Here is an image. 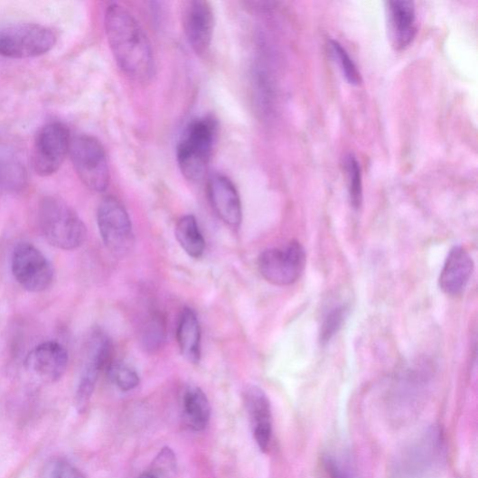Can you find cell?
Listing matches in <instances>:
<instances>
[{
	"instance_id": "7",
	"label": "cell",
	"mask_w": 478,
	"mask_h": 478,
	"mask_svg": "<svg viewBox=\"0 0 478 478\" xmlns=\"http://www.w3.org/2000/svg\"><path fill=\"white\" fill-rule=\"evenodd\" d=\"M112 343L108 333L99 327L89 333L84 351V361L75 395V407L83 413L89 406L101 371L112 361Z\"/></svg>"
},
{
	"instance_id": "28",
	"label": "cell",
	"mask_w": 478,
	"mask_h": 478,
	"mask_svg": "<svg viewBox=\"0 0 478 478\" xmlns=\"http://www.w3.org/2000/svg\"><path fill=\"white\" fill-rule=\"evenodd\" d=\"M51 478H86L72 464L60 460L53 464Z\"/></svg>"
},
{
	"instance_id": "3",
	"label": "cell",
	"mask_w": 478,
	"mask_h": 478,
	"mask_svg": "<svg viewBox=\"0 0 478 478\" xmlns=\"http://www.w3.org/2000/svg\"><path fill=\"white\" fill-rule=\"evenodd\" d=\"M217 135V123L211 117L194 119L185 128L177 148V160L183 175L191 182H201L207 172Z\"/></svg>"
},
{
	"instance_id": "8",
	"label": "cell",
	"mask_w": 478,
	"mask_h": 478,
	"mask_svg": "<svg viewBox=\"0 0 478 478\" xmlns=\"http://www.w3.org/2000/svg\"><path fill=\"white\" fill-rule=\"evenodd\" d=\"M305 264V248L295 240L284 247L266 249L258 258L260 274L269 284L276 286L295 284L303 275Z\"/></svg>"
},
{
	"instance_id": "19",
	"label": "cell",
	"mask_w": 478,
	"mask_h": 478,
	"mask_svg": "<svg viewBox=\"0 0 478 478\" xmlns=\"http://www.w3.org/2000/svg\"><path fill=\"white\" fill-rule=\"evenodd\" d=\"M27 183L25 166L16 152L0 145V187L8 192H19Z\"/></svg>"
},
{
	"instance_id": "24",
	"label": "cell",
	"mask_w": 478,
	"mask_h": 478,
	"mask_svg": "<svg viewBox=\"0 0 478 478\" xmlns=\"http://www.w3.org/2000/svg\"><path fill=\"white\" fill-rule=\"evenodd\" d=\"M330 48L348 82L352 86H359L361 82V76L347 50L342 43L334 40L330 41Z\"/></svg>"
},
{
	"instance_id": "9",
	"label": "cell",
	"mask_w": 478,
	"mask_h": 478,
	"mask_svg": "<svg viewBox=\"0 0 478 478\" xmlns=\"http://www.w3.org/2000/svg\"><path fill=\"white\" fill-rule=\"evenodd\" d=\"M12 271L20 286L31 293L47 290L54 276L51 262L39 248L28 242H20L15 246Z\"/></svg>"
},
{
	"instance_id": "13",
	"label": "cell",
	"mask_w": 478,
	"mask_h": 478,
	"mask_svg": "<svg viewBox=\"0 0 478 478\" xmlns=\"http://www.w3.org/2000/svg\"><path fill=\"white\" fill-rule=\"evenodd\" d=\"M208 192L212 208L228 227L238 230L242 222V206L239 193L233 182L223 175L211 177Z\"/></svg>"
},
{
	"instance_id": "12",
	"label": "cell",
	"mask_w": 478,
	"mask_h": 478,
	"mask_svg": "<svg viewBox=\"0 0 478 478\" xmlns=\"http://www.w3.org/2000/svg\"><path fill=\"white\" fill-rule=\"evenodd\" d=\"M69 352L61 343L47 342L40 344L27 355L25 365L35 376L45 382L59 381L66 373Z\"/></svg>"
},
{
	"instance_id": "14",
	"label": "cell",
	"mask_w": 478,
	"mask_h": 478,
	"mask_svg": "<svg viewBox=\"0 0 478 478\" xmlns=\"http://www.w3.org/2000/svg\"><path fill=\"white\" fill-rule=\"evenodd\" d=\"M386 17L390 42L397 50H404L417 34L415 5L408 0H391L386 3Z\"/></svg>"
},
{
	"instance_id": "4",
	"label": "cell",
	"mask_w": 478,
	"mask_h": 478,
	"mask_svg": "<svg viewBox=\"0 0 478 478\" xmlns=\"http://www.w3.org/2000/svg\"><path fill=\"white\" fill-rule=\"evenodd\" d=\"M55 43V34L42 24L23 23L0 28V55L4 58H37L50 52Z\"/></svg>"
},
{
	"instance_id": "21",
	"label": "cell",
	"mask_w": 478,
	"mask_h": 478,
	"mask_svg": "<svg viewBox=\"0 0 478 478\" xmlns=\"http://www.w3.org/2000/svg\"><path fill=\"white\" fill-rule=\"evenodd\" d=\"M167 328L165 318L155 312L149 315L140 333V342L143 348L150 353L160 351L166 341Z\"/></svg>"
},
{
	"instance_id": "18",
	"label": "cell",
	"mask_w": 478,
	"mask_h": 478,
	"mask_svg": "<svg viewBox=\"0 0 478 478\" xmlns=\"http://www.w3.org/2000/svg\"><path fill=\"white\" fill-rule=\"evenodd\" d=\"M183 412L188 426L195 432L204 431L211 419V408L205 392L199 387H189L183 396Z\"/></svg>"
},
{
	"instance_id": "10",
	"label": "cell",
	"mask_w": 478,
	"mask_h": 478,
	"mask_svg": "<svg viewBox=\"0 0 478 478\" xmlns=\"http://www.w3.org/2000/svg\"><path fill=\"white\" fill-rule=\"evenodd\" d=\"M70 129L61 122L43 127L35 139L33 167L37 174L49 177L60 171L70 153Z\"/></svg>"
},
{
	"instance_id": "20",
	"label": "cell",
	"mask_w": 478,
	"mask_h": 478,
	"mask_svg": "<svg viewBox=\"0 0 478 478\" xmlns=\"http://www.w3.org/2000/svg\"><path fill=\"white\" fill-rule=\"evenodd\" d=\"M175 236L190 258L194 259L202 258L206 241L194 216L185 215L180 219L176 226Z\"/></svg>"
},
{
	"instance_id": "15",
	"label": "cell",
	"mask_w": 478,
	"mask_h": 478,
	"mask_svg": "<svg viewBox=\"0 0 478 478\" xmlns=\"http://www.w3.org/2000/svg\"><path fill=\"white\" fill-rule=\"evenodd\" d=\"M244 403L250 418L253 436L266 453L272 436V413L269 399L258 386H249L244 391Z\"/></svg>"
},
{
	"instance_id": "11",
	"label": "cell",
	"mask_w": 478,
	"mask_h": 478,
	"mask_svg": "<svg viewBox=\"0 0 478 478\" xmlns=\"http://www.w3.org/2000/svg\"><path fill=\"white\" fill-rule=\"evenodd\" d=\"M182 11L183 30L190 46L196 54H206L214 30V14L211 4L203 0H190L183 4Z\"/></svg>"
},
{
	"instance_id": "23",
	"label": "cell",
	"mask_w": 478,
	"mask_h": 478,
	"mask_svg": "<svg viewBox=\"0 0 478 478\" xmlns=\"http://www.w3.org/2000/svg\"><path fill=\"white\" fill-rule=\"evenodd\" d=\"M345 170L348 176L349 194L353 208L359 209L362 202V181L361 166L357 158L350 154L345 158Z\"/></svg>"
},
{
	"instance_id": "2",
	"label": "cell",
	"mask_w": 478,
	"mask_h": 478,
	"mask_svg": "<svg viewBox=\"0 0 478 478\" xmlns=\"http://www.w3.org/2000/svg\"><path fill=\"white\" fill-rule=\"evenodd\" d=\"M38 216L42 235L55 248L73 250L88 238L86 224L59 198L46 196L40 203Z\"/></svg>"
},
{
	"instance_id": "5",
	"label": "cell",
	"mask_w": 478,
	"mask_h": 478,
	"mask_svg": "<svg viewBox=\"0 0 478 478\" xmlns=\"http://www.w3.org/2000/svg\"><path fill=\"white\" fill-rule=\"evenodd\" d=\"M70 154L82 183L94 192H105L109 185V168L99 140L89 135L77 136L71 138Z\"/></svg>"
},
{
	"instance_id": "6",
	"label": "cell",
	"mask_w": 478,
	"mask_h": 478,
	"mask_svg": "<svg viewBox=\"0 0 478 478\" xmlns=\"http://www.w3.org/2000/svg\"><path fill=\"white\" fill-rule=\"evenodd\" d=\"M98 226L102 241L112 256L124 258L135 245L129 214L115 196H107L98 209Z\"/></svg>"
},
{
	"instance_id": "26",
	"label": "cell",
	"mask_w": 478,
	"mask_h": 478,
	"mask_svg": "<svg viewBox=\"0 0 478 478\" xmlns=\"http://www.w3.org/2000/svg\"><path fill=\"white\" fill-rule=\"evenodd\" d=\"M347 309L339 306L332 311L324 318L320 333V340L323 344L328 343L333 337L341 330L346 317Z\"/></svg>"
},
{
	"instance_id": "16",
	"label": "cell",
	"mask_w": 478,
	"mask_h": 478,
	"mask_svg": "<svg viewBox=\"0 0 478 478\" xmlns=\"http://www.w3.org/2000/svg\"><path fill=\"white\" fill-rule=\"evenodd\" d=\"M473 270L469 253L460 246L449 251L439 276V286L447 295L456 296L466 288Z\"/></svg>"
},
{
	"instance_id": "1",
	"label": "cell",
	"mask_w": 478,
	"mask_h": 478,
	"mask_svg": "<svg viewBox=\"0 0 478 478\" xmlns=\"http://www.w3.org/2000/svg\"><path fill=\"white\" fill-rule=\"evenodd\" d=\"M104 23L110 51L122 71L135 80H148L154 74L155 60L143 26L118 4L107 7Z\"/></svg>"
},
{
	"instance_id": "27",
	"label": "cell",
	"mask_w": 478,
	"mask_h": 478,
	"mask_svg": "<svg viewBox=\"0 0 478 478\" xmlns=\"http://www.w3.org/2000/svg\"><path fill=\"white\" fill-rule=\"evenodd\" d=\"M323 467L328 478H351L349 468L333 456L323 459Z\"/></svg>"
},
{
	"instance_id": "29",
	"label": "cell",
	"mask_w": 478,
	"mask_h": 478,
	"mask_svg": "<svg viewBox=\"0 0 478 478\" xmlns=\"http://www.w3.org/2000/svg\"><path fill=\"white\" fill-rule=\"evenodd\" d=\"M137 478H157L155 477L154 474H152L151 473H145L140 476H138Z\"/></svg>"
},
{
	"instance_id": "25",
	"label": "cell",
	"mask_w": 478,
	"mask_h": 478,
	"mask_svg": "<svg viewBox=\"0 0 478 478\" xmlns=\"http://www.w3.org/2000/svg\"><path fill=\"white\" fill-rule=\"evenodd\" d=\"M177 471V458L170 447H164L153 462L151 473L157 478H172Z\"/></svg>"
},
{
	"instance_id": "22",
	"label": "cell",
	"mask_w": 478,
	"mask_h": 478,
	"mask_svg": "<svg viewBox=\"0 0 478 478\" xmlns=\"http://www.w3.org/2000/svg\"><path fill=\"white\" fill-rule=\"evenodd\" d=\"M107 370L110 380L123 391L132 390L139 385L138 374L126 362L111 361Z\"/></svg>"
},
{
	"instance_id": "17",
	"label": "cell",
	"mask_w": 478,
	"mask_h": 478,
	"mask_svg": "<svg viewBox=\"0 0 478 478\" xmlns=\"http://www.w3.org/2000/svg\"><path fill=\"white\" fill-rule=\"evenodd\" d=\"M177 341L182 355L189 362L198 364L202 359V326L192 308L183 309L177 329Z\"/></svg>"
}]
</instances>
